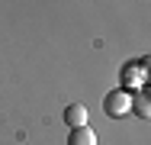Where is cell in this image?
<instances>
[{"instance_id": "obj_2", "label": "cell", "mask_w": 151, "mask_h": 145, "mask_svg": "<svg viewBox=\"0 0 151 145\" xmlns=\"http://www.w3.org/2000/svg\"><path fill=\"white\" fill-rule=\"evenodd\" d=\"M132 113L138 116V119H151V90L132 94Z\"/></svg>"}, {"instance_id": "obj_5", "label": "cell", "mask_w": 151, "mask_h": 145, "mask_svg": "<svg viewBox=\"0 0 151 145\" xmlns=\"http://www.w3.org/2000/svg\"><path fill=\"white\" fill-rule=\"evenodd\" d=\"M138 68H145V74H151V55L142 58V61H138Z\"/></svg>"}, {"instance_id": "obj_1", "label": "cell", "mask_w": 151, "mask_h": 145, "mask_svg": "<svg viewBox=\"0 0 151 145\" xmlns=\"http://www.w3.org/2000/svg\"><path fill=\"white\" fill-rule=\"evenodd\" d=\"M132 110V94L119 87V90H109L106 97H103V113L109 116V119H122V116H129Z\"/></svg>"}, {"instance_id": "obj_4", "label": "cell", "mask_w": 151, "mask_h": 145, "mask_svg": "<svg viewBox=\"0 0 151 145\" xmlns=\"http://www.w3.org/2000/svg\"><path fill=\"white\" fill-rule=\"evenodd\" d=\"M68 145H96V132L90 126H77V129H71Z\"/></svg>"}, {"instance_id": "obj_3", "label": "cell", "mask_w": 151, "mask_h": 145, "mask_svg": "<svg viewBox=\"0 0 151 145\" xmlns=\"http://www.w3.org/2000/svg\"><path fill=\"white\" fill-rule=\"evenodd\" d=\"M64 123H68L71 129L87 126V107H84V103H68V107H64Z\"/></svg>"}]
</instances>
